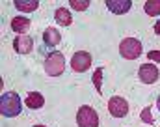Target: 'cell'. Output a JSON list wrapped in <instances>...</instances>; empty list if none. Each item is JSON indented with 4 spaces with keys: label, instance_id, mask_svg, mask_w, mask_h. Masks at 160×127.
I'll list each match as a JSON object with an SVG mask.
<instances>
[{
    "label": "cell",
    "instance_id": "obj_1",
    "mask_svg": "<svg viewBox=\"0 0 160 127\" xmlns=\"http://www.w3.org/2000/svg\"><path fill=\"white\" fill-rule=\"evenodd\" d=\"M0 112L6 118H15L21 114V97L17 92H6L0 97Z\"/></svg>",
    "mask_w": 160,
    "mask_h": 127
},
{
    "label": "cell",
    "instance_id": "obj_2",
    "mask_svg": "<svg viewBox=\"0 0 160 127\" xmlns=\"http://www.w3.org/2000/svg\"><path fill=\"white\" fill-rule=\"evenodd\" d=\"M65 69V58L62 52H48L45 58V73L48 77H60Z\"/></svg>",
    "mask_w": 160,
    "mask_h": 127
},
{
    "label": "cell",
    "instance_id": "obj_3",
    "mask_svg": "<svg viewBox=\"0 0 160 127\" xmlns=\"http://www.w3.org/2000/svg\"><path fill=\"white\" fill-rule=\"evenodd\" d=\"M77 124L78 127H99V116L95 108H91L89 105L80 107L78 114H77Z\"/></svg>",
    "mask_w": 160,
    "mask_h": 127
},
{
    "label": "cell",
    "instance_id": "obj_4",
    "mask_svg": "<svg viewBox=\"0 0 160 127\" xmlns=\"http://www.w3.org/2000/svg\"><path fill=\"white\" fill-rule=\"evenodd\" d=\"M119 52L127 60H136L142 54V43L138 40H134V38H125L119 43Z\"/></svg>",
    "mask_w": 160,
    "mask_h": 127
},
{
    "label": "cell",
    "instance_id": "obj_5",
    "mask_svg": "<svg viewBox=\"0 0 160 127\" xmlns=\"http://www.w3.org/2000/svg\"><path fill=\"white\" fill-rule=\"evenodd\" d=\"M89 66H91V54H89L88 50H78V52L73 54V58H71V67H73V71L84 73V71L89 69Z\"/></svg>",
    "mask_w": 160,
    "mask_h": 127
},
{
    "label": "cell",
    "instance_id": "obj_6",
    "mask_svg": "<svg viewBox=\"0 0 160 127\" xmlns=\"http://www.w3.org/2000/svg\"><path fill=\"white\" fill-rule=\"evenodd\" d=\"M108 110H110V114L114 118H123V116L128 114V103L123 97H119V95H114L108 101Z\"/></svg>",
    "mask_w": 160,
    "mask_h": 127
},
{
    "label": "cell",
    "instance_id": "obj_7",
    "mask_svg": "<svg viewBox=\"0 0 160 127\" xmlns=\"http://www.w3.org/2000/svg\"><path fill=\"white\" fill-rule=\"evenodd\" d=\"M138 75H140V81H142L143 84H153V82L158 81L160 71H158V67L153 66V64H143V66H140Z\"/></svg>",
    "mask_w": 160,
    "mask_h": 127
},
{
    "label": "cell",
    "instance_id": "obj_8",
    "mask_svg": "<svg viewBox=\"0 0 160 127\" xmlns=\"http://www.w3.org/2000/svg\"><path fill=\"white\" fill-rule=\"evenodd\" d=\"M13 49L19 54H30V50L34 49V41L30 36H17L13 41Z\"/></svg>",
    "mask_w": 160,
    "mask_h": 127
},
{
    "label": "cell",
    "instance_id": "obj_9",
    "mask_svg": "<svg viewBox=\"0 0 160 127\" xmlns=\"http://www.w3.org/2000/svg\"><path fill=\"white\" fill-rule=\"evenodd\" d=\"M106 8H108L112 13L123 15V13H127V11L132 8V2H130V0H108V2H106Z\"/></svg>",
    "mask_w": 160,
    "mask_h": 127
},
{
    "label": "cell",
    "instance_id": "obj_10",
    "mask_svg": "<svg viewBox=\"0 0 160 127\" xmlns=\"http://www.w3.org/2000/svg\"><path fill=\"white\" fill-rule=\"evenodd\" d=\"M28 28H30V21H28L26 17L19 15V17H13V19H11V30H13V32L24 36V32H28Z\"/></svg>",
    "mask_w": 160,
    "mask_h": 127
},
{
    "label": "cell",
    "instance_id": "obj_11",
    "mask_svg": "<svg viewBox=\"0 0 160 127\" xmlns=\"http://www.w3.org/2000/svg\"><path fill=\"white\" fill-rule=\"evenodd\" d=\"M24 103H26V107H28V108H32V110H38V108H41V107L45 105V97L41 95L39 92H30V93L26 95Z\"/></svg>",
    "mask_w": 160,
    "mask_h": 127
},
{
    "label": "cell",
    "instance_id": "obj_12",
    "mask_svg": "<svg viewBox=\"0 0 160 127\" xmlns=\"http://www.w3.org/2000/svg\"><path fill=\"white\" fill-rule=\"evenodd\" d=\"M62 41V36H60V32L56 30V28H47L45 32H43V43L47 45V47H56L58 43Z\"/></svg>",
    "mask_w": 160,
    "mask_h": 127
},
{
    "label": "cell",
    "instance_id": "obj_13",
    "mask_svg": "<svg viewBox=\"0 0 160 127\" xmlns=\"http://www.w3.org/2000/svg\"><path fill=\"white\" fill-rule=\"evenodd\" d=\"M54 17H56V23L62 26H71V23H73V15L67 8H58Z\"/></svg>",
    "mask_w": 160,
    "mask_h": 127
},
{
    "label": "cell",
    "instance_id": "obj_14",
    "mask_svg": "<svg viewBox=\"0 0 160 127\" xmlns=\"http://www.w3.org/2000/svg\"><path fill=\"white\" fill-rule=\"evenodd\" d=\"M15 4V8L17 9H21V11H26V13H30V11H36L38 8H39V2L38 0H15L13 2Z\"/></svg>",
    "mask_w": 160,
    "mask_h": 127
},
{
    "label": "cell",
    "instance_id": "obj_15",
    "mask_svg": "<svg viewBox=\"0 0 160 127\" xmlns=\"http://www.w3.org/2000/svg\"><path fill=\"white\" fill-rule=\"evenodd\" d=\"M143 9H145V13L151 15V17L160 15V0H147V2L143 4Z\"/></svg>",
    "mask_w": 160,
    "mask_h": 127
},
{
    "label": "cell",
    "instance_id": "obj_16",
    "mask_svg": "<svg viewBox=\"0 0 160 127\" xmlns=\"http://www.w3.org/2000/svg\"><path fill=\"white\" fill-rule=\"evenodd\" d=\"M71 6L77 11H86L89 8V0H71Z\"/></svg>",
    "mask_w": 160,
    "mask_h": 127
},
{
    "label": "cell",
    "instance_id": "obj_17",
    "mask_svg": "<svg viewBox=\"0 0 160 127\" xmlns=\"http://www.w3.org/2000/svg\"><path fill=\"white\" fill-rule=\"evenodd\" d=\"M101 77H102V67H101V69H97V71L93 73V84H95V90H97L99 93H102V84H101Z\"/></svg>",
    "mask_w": 160,
    "mask_h": 127
},
{
    "label": "cell",
    "instance_id": "obj_18",
    "mask_svg": "<svg viewBox=\"0 0 160 127\" xmlns=\"http://www.w3.org/2000/svg\"><path fill=\"white\" fill-rule=\"evenodd\" d=\"M142 120H143L145 124H153V122H155V120H153V116H151V108H149V107L142 110Z\"/></svg>",
    "mask_w": 160,
    "mask_h": 127
},
{
    "label": "cell",
    "instance_id": "obj_19",
    "mask_svg": "<svg viewBox=\"0 0 160 127\" xmlns=\"http://www.w3.org/2000/svg\"><path fill=\"white\" fill-rule=\"evenodd\" d=\"M147 58L153 60V62H160V50H151V52H147Z\"/></svg>",
    "mask_w": 160,
    "mask_h": 127
},
{
    "label": "cell",
    "instance_id": "obj_20",
    "mask_svg": "<svg viewBox=\"0 0 160 127\" xmlns=\"http://www.w3.org/2000/svg\"><path fill=\"white\" fill-rule=\"evenodd\" d=\"M155 34H157V36H160V21H157V23H155Z\"/></svg>",
    "mask_w": 160,
    "mask_h": 127
},
{
    "label": "cell",
    "instance_id": "obj_21",
    "mask_svg": "<svg viewBox=\"0 0 160 127\" xmlns=\"http://www.w3.org/2000/svg\"><path fill=\"white\" fill-rule=\"evenodd\" d=\"M157 107H158V110H160V95H158V99H157Z\"/></svg>",
    "mask_w": 160,
    "mask_h": 127
},
{
    "label": "cell",
    "instance_id": "obj_22",
    "mask_svg": "<svg viewBox=\"0 0 160 127\" xmlns=\"http://www.w3.org/2000/svg\"><path fill=\"white\" fill-rule=\"evenodd\" d=\"M34 127H47V125H34Z\"/></svg>",
    "mask_w": 160,
    "mask_h": 127
}]
</instances>
